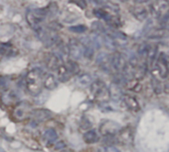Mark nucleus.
Here are the masks:
<instances>
[{
    "mask_svg": "<svg viewBox=\"0 0 169 152\" xmlns=\"http://www.w3.org/2000/svg\"><path fill=\"white\" fill-rule=\"evenodd\" d=\"M148 37H151V38H167L169 37V31L166 29H156V30H152L149 34H147Z\"/></svg>",
    "mask_w": 169,
    "mask_h": 152,
    "instance_id": "1",
    "label": "nucleus"
},
{
    "mask_svg": "<svg viewBox=\"0 0 169 152\" xmlns=\"http://www.w3.org/2000/svg\"><path fill=\"white\" fill-rule=\"evenodd\" d=\"M99 139L98 133L96 130H90L87 133H85L84 135V140L87 143H94Z\"/></svg>",
    "mask_w": 169,
    "mask_h": 152,
    "instance_id": "2",
    "label": "nucleus"
},
{
    "mask_svg": "<svg viewBox=\"0 0 169 152\" xmlns=\"http://www.w3.org/2000/svg\"><path fill=\"white\" fill-rule=\"evenodd\" d=\"M45 137L46 139L49 140L50 142H53L57 139V133L54 129H49L45 132Z\"/></svg>",
    "mask_w": 169,
    "mask_h": 152,
    "instance_id": "3",
    "label": "nucleus"
},
{
    "mask_svg": "<svg viewBox=\"0 0 169 152\" xmlns=\"http://www.w3.org/2000/svg\"><path fill=\"white\" fill-rule=\"evenodd\" d=\"M71 31H73V32H76V33H84L86 31V27L85 26H73L70 28Z\"/></svg>",
    "mask_w": 169,
    "mask_h": 152,
    "instance_id": "4",
    "label": "nucleus"
},
{
    "mask_svg": "<svg viewBox=\"0 0 169 152\" xmlns=\"http://www.w3.org/2000/svg\"><path fill=\"white\" fill-rule=\"evenodd\" d=\"M99 152H119V151L117 150L116 148L108 146V147H102V148H101V149H99Z\"/></svg>",
    "mask_w": 169,
    "mask_h": 152,
    "instance_id": "5",
    "label": "nucleus"
}]
</instances>
